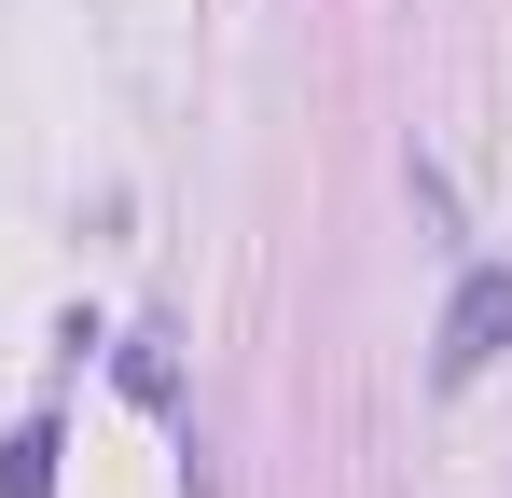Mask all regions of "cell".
<instances>
[{"mask_svg":"<svg viewBox=\"0 0 512 498\" xmlns=\"http://www.w3.org/2000/svg\"><path fill=\"white\" fill-rule=\"evenodd\" d=\"M0 498H56V429H14L0 443Z\"/></svg>","mask_w":512,"mask_h":498,"instance_id":"7a4b0ae2","label":"cell"},{"mask_svg":"<svg viewBox=\"0 0 512 498\" xmlns=\"http://www.w3.org/2000/svg\"><path fill=\"white\" fill-rule=\"evenodd\" d=\"M125 388H139V402H153V415L180 402V360H167V332H139V346H125Z\"/></svg>","mask_w":512,"mask_h":498,"instance_id":"3957f363","label":"cell"},{"mask_svg":"<svg viewBox=\"0 0 512 498\" xmlns=\"http://www.w3.org/2000/svg\"><path fill=\"white\" fill-rule=\"evenodd\" d=\"M499 346H512V263H471L457 305H443V332H429V388H471Z\"/></svg>","mask_w":512,"mask_h":498,"instance_id":"6da1fadb","label":"cell"}]
</instances>
